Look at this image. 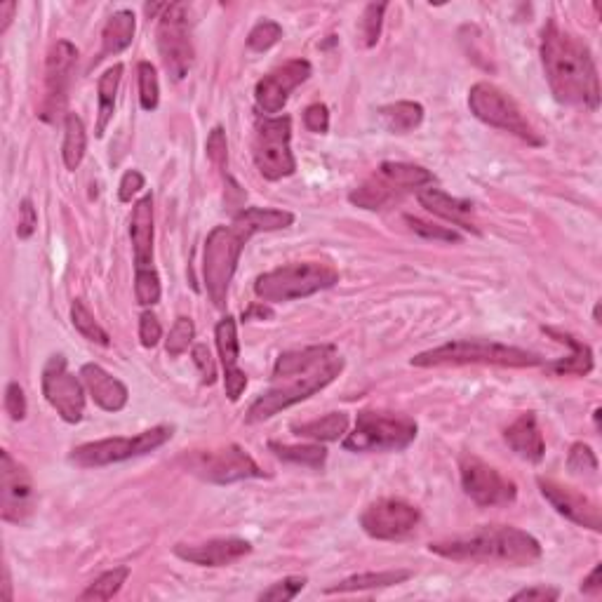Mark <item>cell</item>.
I'll list each match as a JSON object with an SVG mask.
<instances>
[{
    "label": "cell",
    "instance_id": "21",
    "mask_svg": "<svg viewBox=\"0 0 602 602\" xmlns=\"http://www.w3.org/2000/svg\"><path fill=\"white\" fill-rule=\"evenodd\" d=\"M214 339H217L219 358L224 365V386L226 396L231 403H236L247 389V374L238 367L240 360V341H238V325L236 318L226 316L214 327Z\"/></svg>",
    "mask_w": 602,
    "mask_h": 602
},
{
    "label": "cell",
    "instance_id": "5",
    "mask_svg": "<svg viewBox=\"0 0 602 602\" xmlns=\"http://www.w3.org/2000/svg\"><path fill=\"white\" fill-rule=\"evenodd\" d=\"M339 283V271L325 262H294L262 273L254 280V294L264 304H285V301L306 299L330 290Z\"/></svg>",
    "mask_w": 602,
    "mask_h": 602
},
{
    "label": "cell",
    "instance_id": "58",
    "mask_svg": "<svg viewBox=\"0 0 602 602\" xmlns=\"http://www.w3.org/2000/svg\"><path fill=\"white\" fill-rule=\"evenodd\" d=\"M593 320H595V325L602 323V320H600V301L595 304V309H593Z\"/></svg>",
    "mask_w": 602,
    "mask_h": 602
},
{
    "label": "cell",
    "instance_id": "55",
    "mask_svg": "<svg viewBox=\"0 0 602 602\" xmlns=\"http://www.w3.org/2000/svg\"><path fill=\"white\" fill-rule=\"evenodd\" d=\"M600 572H602V567H600V565H595L593 570H591V574H588V577H586L584 581H581V593H584V595H593V598H598V595L602 593Z\"/></svg>",
    "mask_w": 602,
    "mask_h": 602
},
{
    "label": "cell",
    "instance_id": "43",
    "mask_svg": "<svg viewBox=\"0 0 602 602\" xmlns=\"http://www.w3.org/2000/svg\"><path fill=\"white\" fill-rule=\"evenodd\" d=\"M567 468L574 476L595 478L598 476V457L586 443H574L567 454Z\"/></svg>",
    "mask_w": 602,
    "mask_h": 602
},
{
    "label": "cell",
    "instance_id": "23",
    "mask_svg": "<svg viewBox=\"0 0 602 602\" xmlns=\"http://www.w3.org/2000/svg\"><path fill=\"white\" fill-rule=\"evenodd\" d=\"M80 379H83L92 400L106 412H120L127 405V400H130V391H127L123 381L95 363L80 367Z\"/></svg>",
    "mask_w": 602,
    "mask_h": 602
},
{
    "label": "cell",
    "instance_id": "40",
    "mask_svg": "<svg viewBox=\"0 0 602 602\" xmlns=\"http://www.w3.org/2000/svg\"><path fill=\"white\" fill-rule=\"evenodd\" d=\"M139 76V104L144 111H156L160 102V85L156 66L151 62H139L137 66Z\"/></svg>",
    "mask_w": 602,
    "mask_h": 602
},
{
    "label": "cell",
    "instance_id": "28",
    "mask_svg": "<svg viewBox=\"0 0 602 602\" xmlns=\"http://www.w3.org/2000/svg\"><path fill=\"white\" fill-rule=\"evenodd\" d=\"M135 31H137V17L132 10H118L106 19L104 31H102V50L95 59V64L102 62V59L111 57V55H120V52L127 50L135 40Z\"/></svg>",
    "mask_w": 602,
    "mask_h": 602
},
{
    "label": "cell",
    "instance_id": "26",
    "mask_svg": "<svg viewBox=\"0 0 602 602\" xmlns=\"http://www.w3.org/2000/svg\"><path fill=\"white\" fill-rule=\"evenodd\" d=\"M337 356H339L337 346H332V344L309 346V349H299V351H285V353H280L276 360V367H273V379L283 381L290 377H299V374H309L313 370H318V367L327 365Z\"/></svg>",
    "mask_w": 602,
    "mask_h": 602
},
{
    "label": "cell",
    "instance_id": "19",
    "mask_svg": "<svg viewBox=\"0 0 602 602\" xmlns=\"http://www.w3.org/2000/svg\"><path fill=\"white\" fill-rule=\"evenodd\" d=\"M537 485L541 494H544V499L555 508V513H560L563 518L570 520V523L586 527V530L591 532L602 530L600 506L595 504L591 497H586L584 492L574 490V487H567L551 478H539Z\"/></svg>",
    "mask_w": 602,
    "mask_h": 602
},
{
    "label": "cell",
    "instance_id": "10",
    "mask_svg": "<svg viewBox=\"0 0 602 602\" xmlns=\"http://www.w3.org/2000/svg\"><path fill=\"white\" fill-rule=\"evenodd\" d=\"M468 109L480 123L504 130L508 135L523 139L530 146H541L544 139L537 135L530 120L520 111L513 97H508L504 90H499L492 83H476L468 90Z\"/></svg>",
    "mask_w": 602,
    "mask_h": 602
},
{
    "label": "cell",
    "instance_id": "48",
    "mask_svg": "<svg viewBox=\"0 0 602 602\" xmlns=\"http://www.w3.org/2000/svg\"><path fill=\"white\" fill-rule=\"evenodd\" d=\"M5 412L10 414L12 421H22L26 417V396L24 389L17 384V381H10L8 389H5Z\"/></svg>",
    "mask_w": 602,
    "mask_h": 602
},
{
    "label": "cell",
    "instance_id": "13",
    "mask_svg": "<svg viewBox=\"0 0 602 602\" xmlns=\"http://www.w3.org/2000/svg\"><path fill=\"white\" fill-rule=\"evenodd\" d=\"M461 487L483 508L508 506L518 497V485L511 478H506L499 468H494L476 454H461L459 459Z\"/></svg>",
    "mask_w": 602,
    "mask_h": 602
},
{
    "label": "cell",
    "instance_id": "41",
    "mask_svg": "<svg viewBox=\"0 0 602 602\" xmlns=\"http://www.w3.org/2000/svg\"><path fill=\"white\" fill-rule=\"evenodd\" d=\"M193 339H196V325H193L191 318H177L175 325H172L170 337L165 341V351L170 358H179L184 356L186 351H189V346L193 344Z\"/></svg>",
    "mask_w": 602,
    "mask_h": 602
},
{
    "label": "cell",
    "instance_id": "52",
    "mask_svg": "<svg viewBox=\"0 0 602 602\" xmlns=\"http://www.w3.org/2000/svg\"><path fill=\"white\" fill-rule=\"evenodd\" d=\"M193 363L200 370V377H203L205 386H212L217 381V367H214L212 353L205 344H196L193 346Z\"/></svg>",
    "mask_w": 602,
    "mask_h": 602
},
{
    "label": "cell",
    "instance_id": "15",
    "mask_svg": "<svg viewBox=\"0 0 602 602\" xmlns=\"http://www.w3.org/2000/svg\"><path fill=\"white\" fill-rule=\"evenodd\" d=\"M76 62L78 50L69 40H57L50 48L48 62H45V97L38 113L45 123H55L57 116H62L66 104H69L73 66H76Z\"/></svg>",
    "mask_w": 602,
    "mask_h": 602
},
{
    "label": "cell",
    "instance_id": "38",
    "mask_svg": "<svg viewBox=\"0 0 602 602\" xmlns=\"http://www.w3.org/2000/svg\"><path fill=\"white\" fill-rule=\"evenodd\" d=\"M71 323L80 334H83L85 339L95 341V344H99V346H109L111 344L109 332H106L104 327L97 323V318L92 316L88 306H85L80 299H76L71 304Z\"/></svg>",
    "mask_w": 602,
    "mask_h": 602
},
{
    "label": "cell",
    "instance_id": "45",
    "mask_svg": "<svg viewBox=\"0 0 602 602\" xmlns=\"http://www.w3.org/2000/svg\"><path fill=\"white\" fill-rule=\"evenodd\" d=\"M309 584V579L306 577H285L276 581V584L266 588V591L259 593V600L266 602H290L297 598V595L304 591V586Z\"/></svg>",
    "mask_w": 602,
    "mask_h": 602
},
{
    "label": "cell",
    "instance_id": "56",
    "mask_svg": "<svg viewBox=\"0 0 602 602\" xmlns=\"http://www.w3.org/2000/svg\"><path fill=\"white\" fill-rule=\"evenodd\" d=\"M15 12H17V3H12V0H8V3H0V36L10 29L12 19H15Z\"/></svg>",
    "mask_w": 602,
    "mask_h": 602
},
{
    "label": "cell",
    "instance_id": "6",
    "mask_svg": "<svg viewBox=\"0 0 602 602\" xmlns=\"http://www.w3.org/2000/svg\"><path fill=\"white\" fill-rule=\"evenodd\" d=\"M417 421L405 414L363 410L358 412L356 428L344 438L349 452H400L417 438Z\"/></svg>",
    "mask_w": 602,
    "mask_h": 602
},
{
    "label": "cell",
    "instance_id": "11",
    "mask_svg": "<svg viewBox=\"0 0 602 602\" xmlns=\"http://www.w3.org/2000/svg\"><path fill=\"white\" fill-rule=\"evenodd\" d=\"M290 142H292L290 116L259 120L252 142V158H254V165H257L259 175L269 179V182H280V179L294 175V170H297V160H294Z\"/></svg>",
    "mask_w": 602,
    "mask_h": 602
},
{
    "label": "cell",
    "instance_id": "54",
    "mask_svg": "<svg viewBox=\"0 0 602 602\" xmlns=\"http://www.w3.org/2000/svg\"><path fill=\"white\" fill-rule=\"evenodd\" d=\"M560 598V591L553 586L539 584V586H530L523 588V591H518L513 595L511 600H541V602H555Z\"/></svg>",
    "mask_w": 602,
    "mask_h": 602
},
{
    "label": "cell",
    "instance_id": "4",
    "mask_svg": "<svg viewBox=\"0 0 602 602\" xmlns=\"http://www.w3.org/2000/svg\"><path fill=\"white\" fill-rule=\"evenodd\" d=\"M414 367H459V365H497V367H539L544 358L518 346L499 344L490 339H457L412 358Z\"/></svg>",
    "mask_w": 602,
    "mask_h": 602
},
{
    "label": "cell",
    "instance_id": "47",
    "mask_svg": "<svg viewBox=\"0 0 602 602\" xmlns=\"http://www.w3.org/2000/svg\"><path fill=\"white\" fill-rule=\"evenodd\" d=\"M205 151H207V158L212 160V165L217 167L224 177H229L226 175V165H229V144H226L224 127H214V130L210 132V137H207V144H205Z\"/></svg>",
    "mask_w": 602,
    "mask_h": 602
},
{
    "label": "cell",
    "instance_id": "50",
    "mask_svg": "<svg viewBox=\"0 0 602 602\" xmlns=\"http://www.w3.org/2000/svg\"><path fill=\"white\" fill-rule=\"evenodd\" d=\"M304 125L306 130L316 132V135H325L330 130V109L325 104H311L304 111Z\"/></svg>",
    "mask_w": 602,
    "mask_h": 602
},
{
    "label": "cell",
    "instance_id": "33",
    "mask_svg": "<svg viewBox=\"0 0 602 602\" xmlns=\"http://www.w3.org/2000/svg\"><path fill=\"white\" fill-rule=\"evenodd\" d=\"M379 118L393 135H407L424 123V106L417 102L386 104L379 109Z\"/></svg>",
    "mask_w": 602,
    "mask_h": 602
},
{
    "label": "cell",
    "instance_id": "36",
    "mask_svg": "<svg viewBox=\"0 0 602 602\" xmlns=\"http://www.w3.org/2000/svg\"><path fill=\"white\" fill-rule=\"evenodd\" d=\"M127 577H130V567L120 565L113 567V570L99 574V577L92 581V584L80 593V600H97V602H106L111 598H116L120 593V588L125 586Z\"/></svg>",
    "mask_w": 602,
    "mask_h": 602
},
{
    "label": "cell",
    "instance_id": "27",
    "mask_svg": "<svg viewBox=\"0 0 602 602\" xmlns=\"http://www.w3.org/2000/svg\"><path fill=\"white\" fill-rule=\"evenodd\" d=\"M544 332L548 337H553L555 341H560V344H567L572 349V353L563 360H555V363L546 365V372L553 374V377H586V374L593 372V351L591 346L584 344V341H579L574 334L563 332V330H555V327H544Z\"/></svg>",
    "mask_w": 602,
    "mask_h": 602
},
{
    "label": "cell",
    "instance_id": "32",
    "mask_svg": "<svg viewBox=\"0 0 602 602\" xmlns=\"http://www.w3.org/2000/svg\"><path fill=\"white\" fill-rule=\"evenodd\" d=\"M379 177L393 186V189L400 191L421 189V186L433 182V172H428L426 167L412 163H393V160H386V163L379 165Z\"/></svg>",
    "mask_w": 602,
    "mask_h": 602
},
{
    "label": "cell",
    "instance_id": "18",
    "mask_svg": "<svg viewBox=\"0 0 602 602\" xmlns=\"http://www.w3.org/2000/svg\"><path fill=\"white\" fill-rule=\"evenodd\" d=\"M311 62L306 59H290L278 69H273L269 76H264L254 88V102L264 113L283 111L287 99L301 83L311 78Z\"/></svg>",
    "mask_w": 602,
    "mask_h": 602
},
{
    "label": "cell",
    "instance_id": "2",
    "mask_svg": "<svg viewBox=\"0 0 602 602\" xmlns=\"http://www.w3.org/2000/svg\"><path fill=\"white\" fill-rule=\"evenodd\" d=\"M541 64L560 104L598 111L600 78L588 45L551 19L541 31Z\"/></svg>",
    "mask_w": 602,
    "mask_h": 602
},
{
    "label": "cell",
    "instance_id": "35",
    "mask_svg": "<svg viewBox=\"0 0 602 602\" xmlns=\"http://www.w3.org/2000/svg\"><path fill=\"white\" fill-rule=\"evenodd\" d=\"M269 450L276 454L278 459L290 461L297 466H309V468H323L327 461V450L320 443L316 445H285L271 440Z\"/></svg>",
    "mask_w": 602,
    "mask_h": 602
},
{
    "label": "cell",
    "instance_id": "14",
    "mask_svg": "<svg viewBox=\"0 0 602 602\" xmlns=\"http://www.w3.org/2000/svg\"><path fill=\"white\" fill-rule=\"evenodd\" d=\"M43 396L66 424H78L85 414L83 381L69 372V363L62 353L52 356L43 367Z\"/></svg>",
    "mask_w": 602,
    "mask_h": 602
},
{
    "label": "cell",
    "instance_id": "7",
    "mask_svg": "<svg viewBox=\"0 0 602 602\" xmlns=\"http://www.w3.org/2000/svg\"><path fill=\"white\" fill-rule=\"evenodd\" d=\"M179 464L186 473L212 485H231L250 478H266L264 468L254 461L240 445L210 447L182 454Z\"/></svg>",
    "mask_w": 602,
    "mask_h": 602
},
{
    "label": "cell",
    "instance_id": "3",
    "mask_svg": "<svg viewBox=\"0 0 602 602\" xmlns=\"http://www.w3.org/2000/svg\"><path fill=\"white\" fill-rule=\"evenodd\" d=\"M428 551L454 563H501L527 567L541 560V544L511 525H485L461 537L433 541Z\"/></svg>",
    "mask_w": 602,
    "mask_h": 602
},
{
    "label": "cell",
    "instance_id": "24",
    "mask_svg": "<svg viewBox=\"0 0 602 602\" xmlns=\"http://www.w3.org/2000/svg\"><path fill=\"white\" fill-rule=\"evenodd\" d=\"M504 440L520 459L530 461V464H539L544 459L546 440L534 412H523L518 419L511 421L504 428Z\"/></svg>",
    "mask_w": 602,
    "mask_h": 602
},
{
    "label": "cell",
    "instance_id": "37",
    "mask_svg": "<svg viewBox=\"0 0 602 602\" xmlns=\"http://www.w3.org/2000/svg\"><path fill=\"white\" fill-rule=\"evenodd\" d=\"M393 191L396 189L377 175L367 179L365 184H360L356 191H351L349 200L356 207H363V210H379V207H384L393 198Z\"/></svg>",
    "mask_w": 602,
    "mask_h": 602
},
{
    "label": "cell",
    "instance_id": "12",
    "mask_svg": "<svg viewBox=\"0 0 602 602\" xmlns=\"http://www.w3.org/2000/svg\"><path fill=\"white\" fill-rule=\"evenodd\" d=\"M156 45L160 62L172 80H184L193 66V40L189 29V8L184 3L167 5L158 17Z\"/></svg>",
    "mask_w": 602,
    "mask_h": 602
},
{
    "label": "cell",
    "instance_id": "20",
    "mask_svg": "<svg viewBox=\"0 0 602 602\" xmlns=\"http://www.w3.org/2000/svg\"><path fill=\"white\" fill-rule=\"evenodd\" d=\"M252 553V544L238 537L212 539L203 544H177L175 555L198 567H229Z\"/></svg>",
    "mask_w": 602,
    "mask_h": 602
},
{
    "label": "cell",
    "instance_id": "17",
    "mask_svg": "<svg viewBox=\"0 0 602 602\" xmlns=\"http://www.w3.org/2000/svg\"><path fill=\"white\" fill-rule=\"evenodd\" d=\"M33 513V480L24 464L0 452V518L5 523L22 525Z\"/></svg>",
    "mask_w": 602,
    "mask_h": 602
},
{
    "label": "cell",
    "instance_id": "51",
    "mask_svg": "<svg viewBox=\"0 0 602 602\" xmlns=\"http://www.w3.org/2000/svg\"><path fill=\"white\" fill-rule=\"evenodd\" d=\"M38 229V212L33 207L31 198H24L19 203V222H17V236L22 240H29Z\"/></svg>",
    "mask_w": 602,
    "mask_h": 602
},
{
    "label": "cell",
    "instance_id": "42",
    "mask_svg": "<svg viewBox=\"0 0 602 602\" xmlns=\"http://www.w3.org/2000/svg\"><path fill=\"white\" fill-rule=\"evenodd\" d=\"M163 294L160 276L156 269H137L135 271V297L139 306H156Z\"/></svg>",
    "mask_w": 602,
    "mask_h": 602
},
{
    "label": "cell",
    "instance_id": "9",
    "mask_svg": "<svg viewBox=\"0 0 602 602\" xmlns=\"http://www.w3.org/2000/svg\"><path fill=\"white\" fill-rule=\"evenodd\" d=\"M172 436H175V426L160 424L149 428V431H142L135 438H104L95 440V443L73 447L69 461L80 468H102L120 464V461L156 452L158 447H163Z\"/></svg>",
    "mask_w": 602,
    "mask_h": 602
},
{
    "label": "cell",
    "instance_id": "34",
    "mask_svg": "<svg viewBox=\"0 0 602 602\" xmlns=\"http://www.w3.org/2000/svg\"><path fill=\"white\" fill-rule=\"evenodd\" d=\"M85 151H88V130H85L83 118H80L78 113H66L62 144V158L66 170H78L85 158Z\"/></svg>",
    "mask_w": 602,
    "mask_h": 602
},
{
    "label": "cell",
    "instance_id": "49",
    "mask_svg": "<svg viewBox=\"0 0 602 602\" xmlns=\"http://www.w3.org/2000/svg\"><path fill=\"white\" fill-rule=\"evenodd\" d=\"M139 339H142L144 349H153L163 339V327H160V320L151 311H144L142 318H139Z\"/></svg>",
    "mask_w": 602,
    "mask_h": 602
},
{
    "label": "cell",
    "instance_id": "31",
    "mask_svg": "<svg viewBox=\"0 0 602 602\" xmlns=\"http://www.w3.org/2000/svg\"><path fill=\"white\" fill-rule=\"evenodd\" d=\"M123 64H113L111 69H106L102 73V78H99L97 83V92H99V116H97V127H95V135L104 137L106 127L111 125L113 113H116V97H118V88H120V80H123Z\"/></svg>",
    "mask_w": 602,
    "mask_h": 602
},
{
    "label": "cell",
    "instance_id": "25",
    "mask_svg": "<svg viewBox=\"0 0 602 602\" xmlns=\"http://www.w3.org/2000/svg\"><path fill=\"white\" fill-rule=\"evenodd\" d=\"M135 269H153V196L146 193L132 207L130 219Z\"/></svg>",
    "mask_w": 602,
    "mask_h": 602
},
{
    "label": "cell",
    "instance_id": "8",
    "mask_svg": "<svg viewBox=\"0 0 602 602\" xmlns=\"http://www.w3.org/2000/svg\"><path fill=\"white\" fill-rule=\"evenodd\" d=\"M341 370H344V360L337 356L327 365L318 367V370H313L309 374L283 379V386H276V389L266 391L254 400L250 410L245 414V421L247 424H259V421L276 417V414L287 410V407L301 403V400L316 396L318 391H323L325 386H330L332 381L339 377Z\"/></svg>",
    "mask_w": 602,
    "mask_h": 602
},
{
    "label": "cell",
    "instance_id": "44",
    "mask_svg": "<svg viewBox=\"0 0 602 602\" xmlns=\"http://www.w3.org/2000/svg\"><path fill=\"white\" fill-rule=\"evenodd\" d=\"M280 38H283V26L278 22H271V19H264V22H259L247 33V48L254 52H266L271 50Z\"/></svg>",
    "mask_w": 602,
    "mask_h": 602
},
{
    "label": "cell",
    "instance_id": "57",
    "mask_svg": "<svg viewBox=\"0 0 602 602\" xmlns=\"http://www.w3.org/2000/svg\"><path fill=\"white\" fill-rule=\"evenodd\" d=\"M254 318H259V320H264V318H273V311L269 309V306L264 304H252L250 309H247L245 313H243V320H254Z\"/></svg>",
    "mask_w": 602,
    "mask_h": 602
},
{
    "label": "cell",
    "instance_id": "16",
    "mask_svg": "<svg viewBox=\"0 0 602 602\" xmlns=\"http://www.w3.org/2000/svg\"><path fill=\"white\" fill-rule=\"evenodd\" d=\"M421 513L403 499H379L360 515V527L367 537L379 541H398L417 530Z\"/></svg>",
    "mask_w": 602,
    "mask_h": 602
},
{
    "label": "cell",
    "instance_id": "1",
    "mask_svg": "<svg viewBox=\"0 0 602 602\" xmlns=\"http://www.w3.org/2000/svg\"><path fill=\"white\" fill-rule=\"evenodd\" d=\"M294 224V214L273 207H243L236 212L229 226H217L210 231L203 250V278L207 297L217 309H224L229 297L231 280L236 276L240 254L247 240L257 233L283 231Z\"/></svg>",
    "mask_w": 602,
    "mask_h": 602
},
{
    "label": "cell",
    "instance_id": "39",
    "mask_svg": "<svg viewBox=\"0 0 602 602\" xmlns=\"http://www.w3.org/2000/svg\"><path fill=\"white\" fill-rule=\"evenodd\" d=\"M386 10H389V3H372L365 8L363 19H360L358 26L360 45H363V48H374V45H377Z\"/></svg>",
    "mask_w": 602,
    "mask_h": 602
},
{
    "label": "cell",
    "instance_id": "29",
    "mask_svg": "<svg viewBox=\"0 0 602 602\" xmlns=\"http://www.w3.org/2000/svg\"><path fill=\"white\" fill-rule=\"evenodd\" d=\"M414 577L412 570H384V572H360L353 577L339 581L327 588V595L334 593H356V591H374V588H391L398 584H405Z\"/></svg>",
    "mask_w": 602,
    "mask_h": 602
},
{
    "label": "cell",
    "instance_id": "46",
    "mask_svg": "<svg viewBox=\"0 0 602 602\" xmlns=\"http://www.w3.org/2000/svg\"><path fill=\"white\" fill-rule=\"evenodd\" d=\"M405 222L410 224V229L414 233H419V236L426 240H440V243H461V236L454 229H450V226H438V224L424 222V219L410 217V214L405 217Z\"/></svg>",
    "mask_w": 602,
    "mask_h": 602
},
{
    "label": "cell",
    "instance_id": "30",
    "mask_svg": "<svg viewBox=\"0 0 602 602\" xmlns=\"http://www.w3.org/2000/svg\"><path fill=\"white\" fill-rule=\"evenodd\" d=\"M346 431H349V414L346 412H330L320 419L292 426L294 436L316 440V443H334V440L344 438Z\"/></svg>",
    "mask_w": 602,
    "mask_h": 602
},
{
    "label": "cell",
    "instance_id": "53",
    "mask_svg": "<svg viewBox=\"0 0 602 602\" xmlns=\"http://www.w3.org/2000/svg\"><path fill=\"white\" fill-rule=\"evenodd\" d=\"M144 175L139 170H127L123 179H120V186H118V198L120 203H132V198L137 196L139 191L144 189Z\"/></svg>",
    "mask_w": 602,
    "mask_h": 602
},
{
    "label": "cell",
    "instance_id": "22",
    "mask_svg": "<svg viewBox=\"0 0 602 602\" xmlns=\"http://www.w3.org/2000/svg\"><path fill=\"white\" fill-rule=\"evenodd\" d=\"M417 198H419V205L424 207V210L436 214V217H440V219H445V222L459 226V229L473 233V236H480L476 219H473L476 207H473L471 200L452 198L450 193H445L440 189H421Z\"/></svg>",
    "mask_w": 602,
    "mask_h": 602
}]
</instances>
